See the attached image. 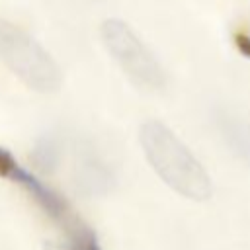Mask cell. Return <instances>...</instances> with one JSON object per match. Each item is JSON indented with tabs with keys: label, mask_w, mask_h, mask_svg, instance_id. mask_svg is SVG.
I'll return each mask as SVG.
<instances>
[{
	"label": "cell",
	"mask_w": 250,
	"mask_h": 250,
	"mask_svg": "<svg viewBox=\"0 0 250 250\" xmlns=\"http://www.w3.org/2000/svg\"><path fill=\"white\" fill-rule=\"evenodd\" d=\"M141 146L160 180L180 195L203 201L211 195L213 184L195 154L160 121H146L141 127Z\"/></svg>",
	"instance_id": "6da1fadb"
},
{
	"label": "cell",
	"mask_w": 250,
	"mask_h": 250,
	"mask_svg": "<svg viewBox=\"0 0 250 250\" xmlns=\"http://www.w3.org/2000/svg\"><path fill=\"white\" fill-rule=\"evenodd\" d=\"M0 61L25 86L51 94L61 88L62 74L49 51L25 29L0 20Z\"/></svg>",
	"instance_id": "7a4b0ae2"
},
{
	"label": "cell",
	"mask_w": 250,
	"mask_h": 250,
	"mask_svg": "<svg viewBox=\"0 0 250 250\" xmlns=\"http://www.w3.org/2000/svg\"><path fill=\"white\" fill-rule=\"evenodd\" d=\"M102 43L127 78L145 90H160L166 82L164 70L152 51L121 20H105L100 29Z\"/></svg>",
	"instance_id": "3957f363"
},
{
	"label": "cell",
	"mask_w": 250,
	"mask_h": 250,
	"mask_svg": "<svg viewBox=\"0 0 250 250\" xmlns=\"http://www.w3.org/2000/svg\"><path fill=\"white\" fill-rule=\"evenodd\" d=\"M227 139L230 146L250 162V127L244 123H229L227 125Z\"/></svg>",
	"instance_id": "277c9868"
},
{
	"label": "cell",
	"mask_w": 250,
	"mask_h": 250,
	"mask_svg": "<svg viewBox=\"0 0 250 250\" xmlns=\"http://www.w3.org/2000/svg\"><path fill=\"white\" fill-rule=\"evenodd\" d=\"M82 250H102V248H100V244L96 242L94 236H86L82 240Z\"/></svg>",
	"instance_id": "5b68a950"
}]
</instances>
